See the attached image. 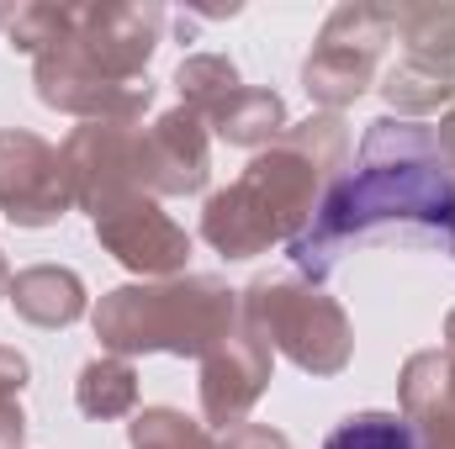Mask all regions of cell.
Instances as JSON below:
<instances>
[{
    "instance_id": "7a4b0ae2",
    "label": "cell",
    "mask_w": 455,
    "mask_h": 449,
    "mask_svg": "<svg viewBox=\"0 0 455 449\" xmlns=\"http://www.w3.org/2000/svg\"><path fill=\"white\" fill-rule=\"evenodd\" d=\"M323 449H429L403 413H355L323 439Z\"/></svg>"
},
{
    "instance_id": "6da1fadb",
    "label": "cell",
    "mask_w": 455,
    "mask_h": 449,
    "mask_svg": "<svg viewBox=\"0 0 455 449\" xmlns=\"http://www.w3.org/2000/svg\"><path fill=\"white\" fill-rule=\"evenodd\" d=\"M381 238L455 254V169L445 143L419 122H376L355 169L323 196L286 254L302 275L323 280L355 248Z\"/></svg>"
}]
</instances>
